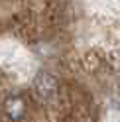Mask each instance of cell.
<instances>
[{"label": "cell", "mask_w": 120, "mask_h": 122, "mask_svg": "<svg viewBox=\"0 0 120 122\" xmlns=\"http://www.w3.org/2000/svg\"><path fill=\"white\" fill-rule=\"evenodd\" d=\"M26 101L20 95H10L4 101V112L10 120H22L26 116Z\"/></svg>", "instance_id": "7a4b0ae2"}, {"label": "cell", "mask_w": 120, "mask_h": 122, "mask_svg": "<svg viewBox=\"0 0 120 122\" xmlns=\"http://www.w3.org/2000/svg\"><path fill=\"white\" fill-rule=\"evenodd\" d=\"M34 93L41 101H51L57 95V79L47 71H40L34 77Z\"/></svg>", "instance_id": "6da1fadb"}]
</instances>
